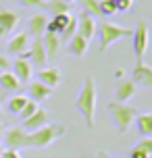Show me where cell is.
<instances>
[{
	"instance_id": "cell-1",
	"label": "cell",
	"mask_w": 152,
	"mask_h": 158,
	"mask_svg": "<svg viewBox=\"0 0 152 158\" xmlns=\"http://www.w3.org/2000/svg\"><path fill=\"white\" fill-rule=\"evenodd\" d=\"M75 108L79 110L88 127H94V118H96V81H94V77H90V75L83 77L81 89L75 100Z\"/></svg>"
},
{
	"instance_id": "cell-2",
	"label": "cell",
	"mask_w": 152,
	"mask_h": 158,
	"mask_svg": "<svg viewBox=\"0 0 152 158\" xmlns=\"http://www.w3.org/2000/svg\"><path fill=\"white\" fill-rule=\"evenodd\" d=\"M65 133H67V129L61 123L44 125V127H40V129H36V131H32V133L27 135V148H38V150L48 148L58 137H63Z\"/></svg>"
},
{
	"instance_id": "cell-3",
	"label": "cell",
	"mask_w": 152,
	"mask_h": 158,
	"mask_svg": "<svg viewBox=\"0 0 152 158\" xmlns=\"http://www.w3.org/2000/svg\"><path fill=\"white\" fill-rule=\"evenodd\" d=\"M133 29H129L125 25H119V23H112V21H102V23L96 25V35L100 38V52L108 50V48L119 42L121 38H131Z\"/></svg>"
},
{
	"instance_id": "cell-4",
	"label": "cell",
	"mask_w": 152,
	"mask_h": 158,
	"mask_svg": "<svg viewBox=\"0 0 152 158\" xmlns=\"http://www.w3.org/2000/svg\"><path fill=\"white\" fill-rule=\"evenodd\" d=\"M108 112H111V118L117 131L119 133H127L133 121H136V114H137V108L136 106H129V104H121V102H111L108 104Z\"/></svg>"
},
{
	"instance_id": "cell-5",
	"label": "cell",
	"mask_w": 152,
	"mask_h": 158,
	"mask_svg": "<svg viewBox=\"0 0 152 158\" xmlns=\"http://www.w3.org/2000/svg\"><path fill=\"white\" fill-rule=\"evenodd\" d=\"M131 40H133V54H136L137 63L144 58L146 50H148V44H150V29H148V23H146L144 19H140L137 21V27L133 29L131 33Z\"/></svg>"
},
{
	"instance_id": "cell-6",
	"label": "cell",
	"mask_w": 152,
	"mask_h": 158,
	"mask_svg": "<svg viewBox=\"0 0 152 158\" xmlns=\"http://www.w3.org/2000/svg\"><path fill=\"white\" fill-rule=\"evenodd\" d=\"M27 131L23 127H11L6 133H4V143H6V150H21L27 148Z\"/></svg>"
},
{
	"instance_id": "cell-7",
	"label": "cell",
	"mask_w": 152,
	"mask_h": 158,
	"mask_svg": "<svg viewBox=\"0 0 152 158\" xmlns=\"http://www.w3.org/2000/svg\"><path fill=\"white\" fill-rule=\"evenodd\" d=\"M75 19H77V33L90 42V40L96 35V25H98L96 19H94L92 15H88L86 10H81L79 17H75Z\"/></svg>"
},
{
	"instance_id": "cell-8",
	"label": "cell",
	"mask_w": 152,
	"mask_h": 158,
	"mask_svg": "<svg viewBox=\"0 0 152 158\" xmlns=\"http://www.w3.org/2000/svg\"><path fill=\"white\" fill-rule=\"evenodd\" d=\"M11 67H13L11 73H13L21 83H29V79H32V75H33V67H32V63H29V58L19 56V58H15V60L11 63Z\"/></svg>"
},
{
	"instance_id": "cell-9",
	"label": "cell",
	"mask_w": 152,
	"mask_h": 158,
	"mask_svg": "<svg viewBox=\"0 0 152 158\" xmlns=\"http://www.w3.org/2000/svg\"><path fill=\"white\" fill-rule=\"evenodd\" d=\"M25 58H32L29 63H32V64H38V69L46 67L48 56H46L44 46H42V38H33V42L29 44V48H27V56H25Z\"/></svg>"
},
{
	"instance_id": "cell-10",
	"label": "cell",
	"mask_w": 152,
	"mask_h": 158,
	"mask_svg": "<svg viewBox=\"0 0 152 158\" xmlns=\"http://www.w3.org/2000/svg\"><path fill=\"white\" fill-rule=\"evenodd\" d=\"M38 81L44 83V85H48L50 89H54L63 81V73H61L58 67H42L38 71Z\"/></svg>"
},
{
	"instance_id": "cell-11",
	"label": "cell",
	"mask_w": 152,
	"mask_h": 158,
	"mask_svg": "<svg viewBox=\"0 0 152 158\" xmlns=\"http://www.w3.org/2000/svg\"><path fill=\"white\" fill-rule=\"evenodd\" d=\"M137 92V85L131 81V79H119V83H117V89H115V102H121L125 104L127 100H131Z\"/></svg>"
},
{
	"instance_id": "cell-12",
	"label": "cell",
	"mask_w": 152,
	"mask_h": 158,
	"mask_svg": "<svg viewBox=\"0 0 152 158\" xmlns=\"http://www.w3.org/2000/svg\"><path fill=\"white\" fill-rule=\"evenodd\" d=\"M27 48H29V35H27V31H17L11 38V42H8V54L25 56Z\"/></svg>"
},
{
	"instance_id": "cell-13",
	"label": "cell",
	"mask_w": 152,
	"mask_h": 158,
	"mask_svg": "<svg viewBox=\"0 0 152 158\" xmlns=\"http://www.w3.org/2000/svg\"><path fill=\"white\" fill-rule=\"evenodd\" d=\"M46 25H48V17L44 13H33L27 21V35L33 38H42L46 33Z\"/></svg>"
},
{
	"instance_id": "cell-14",
	"label": "cell",
	"mask_w": 152,
	"mask_h": 158,
	"mask_svg": "<svg viewBox=\"0 0 152 158\" xmlns=\"http://www.w3.org/2000/svg\"><path fill=\"white\" fill-rule=\"evenodd\" d=\"M131 81H133L136 85L142 83V85H146V87H152V67L144 64L142 60L136 63L133 71H131Z\"/></svg>"
},
{
	"instance_id": "cell-15",
	"label": "cell",
	"mask_w": 152,
	"mask_h": 158,
	"mask_svg": "<svg viewBox=\"0 0 152 158\" xmlns=\"http://www.w3.org/2000/svg\"><path fill=\"white\" fill-rule=\"evenodd\" d=\"M27 94H29V100L42 102V100H48L50 96H52V89L36 79V81H29V83H27Z\"/></svg>"
},
{
	"instance_id": "cell-16",
	"label": "cell",
	"mask_w": 152,
	"mask_h": 158,
	"mask_svg": "<svg viewBox=\"0 0 152 158\" xmlns=\"http://www.w3.org/2000/svg\"><path fill=\"white\" fill-rule=\"evenodd\" d=\"M44 125H48V112L44 110V108H38L29 118H25L21 127H23L27 133H32V131H36V129H40Z\"/></svg>"
},
{
	"instance_id": "cell-17",
	"label": "cell",
	"mask_w": 152,
	"mask_h": 158,
	"mask_svg": "<svg viewBox=\"0 0 152 158\" xmlns=\"http://www.w3.org/2000/svg\"><path fill=\"white\" fill-rule=\"evenodd\" d=\"M17 21H19V15L15 10H0V38L13 31Z\"/></svg>"
},
{
	"instance_id": "cell-18",
	"label": "cell",
	"mask_w": 152,
	"mask_h": 158,
	"mask_svg": "<svg viewBox=\"0 0 152 158\" xmlns=\"http://www.w3.org/2000/svg\"><path fill=\"white\" fill-rule=\"evenodd\" d=\"M133 125L137 127V131L142 137H152V110L150 112H137Z\"/></svg>"
},
{
	"instance_id": "cell-19",
	"label": "cell",
	"mask_w": 152,
	"mask_h": 158,
	"mask_svg": "<svg viewBox=\"0 0 152 158\" xmlns=\"http://www.w3.org/2000/svg\"><path fill=\"white\" fill-rule=\"evenodd\" d=\"M88 48H90V42L86 38H81L79 33L71 35V40H69V52L73 56H83L88 52Z\"/></svg>"
},
{
	"instance_id": "cell-20",
	"label": "cell",
	"mask_w": 152,
	"mask_h": 158,
	"mask_svg": "<svg viewBox=\"0 0 152 158\" xmlns=\"http://www.w3.org/2000/svg\"><path fill=\"white\" fill-rule=\"evenodd\" d=\"M69 19H71V15H54L52 19H48L46 31L56 33V35H61V33H63V29L67 27V23H69Z\"/></svg>"
},
{
	"instance_id": "cell-21",
	"label": "cell",
	"mask_w": 152,
	"mask_h": 158,
	"mask_svg": "<svg viewBox=\"0 0 152 158\" xmlns=\"http://www.w3.org/2000/svg\"><path fill=\"white\" fill-rule=\"evenodd\" d=\"M58 44H61V40H58V35H56V33L46 31L44 35H42V46H44V50H46V56H48V58L56 54Z\"/></svg>"
},
{
	"instance_id": "cell-22",
	"label": "cell",
	"mask_w": 152,
	"mask_h": 158,
	"mask_svg": "<svg viewBox=\"0 0 152 158\" xmlns=\"http://www.w3.org/2000/svg\"><path fill=\"white\" fill-rule=\"evenodd\" d=\"M0 87H4L6 92H19L21 89V81L11 71H2L0 73Z\"/></svg>"
},
{
	"instance_id": "cell-23",
	"label": "cell",
	"mask_w": 152,
	"mask_h": 158,
	"mask_svg": "<svg viewBox=\"0 0 152 158\" xmlns=\"http://www.w3.org/2000/svg\"><path fill=\"white\" fill-rule=\"evenodd\" d=\"M46 8H48L52 15H69L71 4H67L63 0H48V2H46Z\"/></svg>"
},
{
	"instance_id": "cell-24",
	"label": "cell",
	"mask_w": 152,
	"mask_h": 158,
	"mask_svg": "<svg viewBox=\"0 0 152 158\" xmlns=\"http://www.w3.org/2000/svg\"><path fill=\"white\" fill-rule=\"evenodd\" d=\"M27 96H23V94H15L11 100H8V110L13 112V114H19V112L23 110V106L27 104Z\"/></svg>"
},
{
	"instance_id": "cell-25",
	"label": "cell",
	"mask_w": 152,
	"mask_h": 158,
	"mask_svg": "<svg viewBox=\"0 0 152 158\" xmlns=\"http://www.w3.org/2000/svg\"><path fill=\"white\" fill-rule=\"evenodd\" d=\"M75 33H77V19L71 15L69 23H67V27L63 29V33L58 35V40H65V42H69V40H71V35H75Z\"/></svg>"
},
{
	"instance_id": "cell-26",
	"label": "cell",
	"mask_w": 152,
	"mask_h": 158,
	"mask_svg": "<svg viewBox=\"0 0 152 158\" xmlns=\"http://www.w3.org/2000/svg\"><path fill=\"white\" fill-rule=\"evenodd\" d=\"M98 8H100V15L102 17H112L117 13V6L111 0H98Z\"/></svg>"
},
{
	"instance_id": "cell-27",
	"label": "cell",
	"mask_w": 152,
	"mask_h": 158,
	"mask_svg": "<svg viewBox=\"0 0 152 158\" xmlns=\"http://www.w3.org/2000/svg\"><path fill=\"white\" fill-rule=\"evenodd\" d=\"M81 6H83V10H86L88 15H92V17H94V19H96V17H100L98 0H81Z\"/></svg>"
},
{
	"instance_id": "cell-28",
	"label": "cell",
	"mask_w": 152,
	"mask_h": 158,
	"mask_svg": "<svg viewBox=\"0 0 152 158\" xmlns=\"http://www.w3.org/2000/svg\"><path fill=\"white\" fill-rule=\"evenodd\" d=\"M40 106H38V102H33V100H27V104L23 106V110L19 112V117H21V121H25V118H29L33 114V112L38 110Z\"/></svg>"
},
{
	"instance_id": "cell-29",
	"label": "cell",
	"mask_w": 152,
	"mask_h": 158,
	"mask_svg": "<svg viewBox=\"0 0 152 158\" xmlns=\"http://www.w3.org/2000/svg\"><path fill=\"white\" fill-rule=\"evenodd\" d=\"M137 148L144 150L148 156H152V137H142V139L137 142Z\"/></svg>"
},
{
	"instance_id": "cell-30",
	"label": "cell",
	"mask_w": 152,
	"mask_h": 158,
	"mask_svg": "<svg viewBox=\"0 0 152 158\" xmlns=\"http://www.w3.org/2000/svg\"><path fill=\"white\" fill-rule=\"evenodd\" d=\"M27 8H46V0H19Z\"/></svg>"
},
{
	"instance_id": "cell-31",
	"label": "cell",
	"mask_w": 152,
	"mask_h": 158,
	"mask_svg": "<svg viewBox=\"0 0 152 158\" xmlns=\"http://www.w3.org/2000/svg\"><path fill=\"white\" fill-rule=\"evenodd\" d=\"M111 2H115L117 13H119V10H129V8H131V0H111Z\"/></svg>"
},
{
	"instance_id": "cell-32",
	"label": "cell",
	"mask_w": 152,
	"mask_h": 158,
	"mask_svg": "<svg viewBox=\"0 0 152 158\" xmlns=\"http://www.w3.org/2000/svg\"><path fill=\"white\" fill-rule=\"evenodd\" d=\"M129 158H150L148 154H146L144 150H140V148H131V152H129Z\"/></svg>"
},
{
	"instance_id": "cell-33",
	"label": "cell",
	"mask_w": 152,
	"mask_h": 158,
	"mask_svg": "<svg viewBox=\"0 0 152 158\" xmlns=\"http://www.w3.org/2000/svg\"><path fill=\"white\" fill-rule=\"evenodd\" d=\"M8 67H11V60H8L4 54H0V73H2V71H8Z\"/></svg>"
},
{
	"instance_id": "cell-34",
	"label": "cell",
	"mask_w": 152,
	"mask_h": 158,
	"mask_svg": "<svg viewBox=\"0 0 152 158\" xmlns=\"http://www.w3.org/2000/svg\"><path fill=\"white\" fill-rule=\"evenodd\" d=\"M2 158H21L17 150H4L2 152Z\"/></svg>"
},
{
	"instance_id": "cell-35",
	"label": "cell",
	"mask_w": 152,
	"mask_h": 158,
	"mask_svg": "<svg viewBox=\"0 0 152 158\" xmlns=\"http://www.w3.org/2000/svg\"><path fill=\"white\" fill-rule=\"evenodd\" d=\"M123 75H125V73L121 71V69H117V71H115V77H117V79H123Z\"/></svg>"
},
{
	"instance_id": "cell-36",
	"label": "cell",
	"mask_w": 152,
	"mask_h": 158,
	"mask_svg": "<svg viewBox=\"0 0 152 158\" xmlns=\"http://www.w3.org/2000/svg\"><path fill=\"white\" fill-rule=\"evenodd\" d=\"M96 158H111V156H106V154H102V152H98V154H96Z\"/></svg>"
},
{
	"instance_id": "cell-37",
	"label": "cell",
	"mask_w": 152,
	"mask_h": 158,
	"mask_svg": "<svg viewBox=\"0 0 152 158\" xmlns=\"http://www.w3.org/2000/svg\"><path fill=\"white\" fill-rule=\"evenodd\" d=\"M2 135H4V129H2V125H0V137H2Z\"/></svg>"
},
{
	"instance_id": "cell-38",
	"label": "cell",
	"mask_w": 152,
	"mask_h": 158,
	"mask_svg": "<svg viewBox=\"0 0 152 158\" xmlns=\"http://www.w3.org/2000/svg\"><path fill=\"white\" fill-rule=\"evenodd\" d=\"M63 2H67V4H71V2H75V0H63Z\"/></svg>"
},
{
	"instance_id": "cell-39",
	"label": "cell",
	"mask_w": 152,
	"mask_h": 158,
	"mask_svg": "<svg viewBox=\"0 0 152 158\" xmlns=\"http://www.w3.org/2000/svg\"><path fill=\"white\" fill-rule=\"evenodd\" d=\"M2 152H4V148H2V146H0V158H2Z\"/></svg>"
},
{
	"instance_id": "cell-40",
	"label": "cell",
	"mask_w": 152,
	"mask_h": 158,
	"mask_svg": "<svg viewBox=\"0 0 152 158\" xmlns=\"http://www.w3.org/2000/svg\"><path fill=\"white\" fill-rule=\"evenodd\" d=\"M0 118H2V108H0Z\"/></svg>"
},
{
	"instance_id": "cell-41",
	"label": "cell",
	"mask_w": 152,
	"mask_h": 158,
	"mask_svg": "<svg viewBox=\"0 0 152 158\" xmlns=\"http://www.w3.org/2000/svg\"><path fill=\"white\" fill-rule=\"evenodd\" d=\"M46 2H48V0H46Z\"/></svg>"
}]
</instances>
